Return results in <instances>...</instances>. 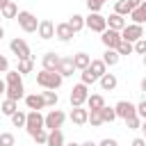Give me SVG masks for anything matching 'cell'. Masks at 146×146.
<instances>
[{
  "label": "cell",
  "instance_id": "1",
  "mask_svg": "<svg viewBox=\"0 0 146 146\" xmlns=\"http://www.w3.org/2000/svg\"><path fill=\"white\" fill-rule=\"evenodd\" d=\"M62 82H64V78L57 73V71H39L36 73V84L41 87V89H50V91H55V89H59L62 87Z\"/></svg>",
  "mask_w": 146,
  "mask_h": 146
},
{
  "label": "cell",
  "instance_id": "21",
  "mask_svg": "<svg viewBox=\"0 0 146 146\" xmlns=\"http://www.w3.org/2000/svg\"><path fill=\"white\" fill-rule=\"evenodd\" d=\"M98 82H100V89H103V91H114V89H116V84H119V80H116V75H114V73H105Z\"/></svg>",
  "mask_w": 146,
  "mask_h": 146
},
{
  "label": "cell",
  "instance_id": "17",
  "mask_svg": "<svg viewBox=\"0 0 146 146\" xmlns=\"http://www.w3.org/2000/svg\"><path fill=\"white\" fill-rule=\"evenodd\" d=\"M73 34H75V32L68 27V23H59V25H55V36H57L59 41H71Z\"/></svg>",
  "mask_w": 146,
  "mask_h": 146
},
{
  "label": "cell",
  "instance_id": "41",
  "mask_svg": "<svg viewBox=\"0 0 146 146\" xmlns=\"http://www.w3.org/2000/svg\"><path fill=\"white\" fill-rule=\"evenodd\" d=\"M94 82H98V80L89 73V68H84V71H82V84H87V87H89V84H94Z\"/></svg>",
  "mask_w": 146,
  "mask_h": 146
},
{
  "label": "cell",
  "instance_id": "53",
  "mask_svg": "<svg viewBox=\"0 0 146 146\" xmlns=\"http://www.w3.org/2000/svg\"><path fill=\"white\" fill-rule=\"evenodd\" d=\"M141 64H144V68H146V55H141Z\"/></svg>",
  "mask_w": 146,
  "mask_h": 146
},
{
  "label": "cell",
  "instance_id": "36",
  "mask_svg": "<svg viewBox=\"0 0 146 146\" xmlns=\"http://www.w3.org/2000/svg\"><path fill=\"white\" fill-rule=\"evenodd\" d=\"M0 146H16V137L11 132H0Z\"/></svg>",
  "mask_w": 146,
  "mask_h": 146
},
{
  "label": "cell",
  "instance_id": "15",
  "mask_svg": "<svg viewBox=\"0 0 146 146\" xmlns=\"http://www.w3.org/2000/svg\"><path fill=\"white\" fill-rule=\"evenodd\" d=\"M105 107V98L100 96V94H89V98H87V110L89 112H100Z\"/></svg>",
  "mask_w": 146,
  "mask_h": 146
},
{
  "label": "cell",
  "instance_id": "34",
  "mask_svg": "<svg viewBox=\"0 0 146 146\" xmlns=\"http://www.w3.org/2000/svg\"><path fill=\"white\" fill-rule=\"evenodd\" d=\"M100 119H103V123H112V121H116V112H114V107H103L100 110Z\"/></svg>",
  "mask_w": 146,
  "mask_h": 146
},
{
  "label": "cell",
  "instance_id": "39",
  "mask_svg": "<svg viewBox=\"0 0 146 146\" xmlns=\"http://www.w3.org/2000/svg\"><path fill=\"white\" fill-rule=\"evenodd\" d=\"M32 139H34L36 144H46V139H48V130H46V128H41V130H36V132L32 135Z\"/></svg>",
  "mask_w": 146,
  "mask_h": 146
},
{
  "label": "cell",
  "instance_id": "48",
  "mask_svg": "<svg viewBox=\"0 0 146 146\" xmlns=\"http://www.w3.org/2000/svg\"><path fill=\"white\" fill-rule=\"evenodd\" d=\"M5 89H7V84H5V80H0V96L5 94Z\"/></svg>",
  "mask_w": 146,
  "mask_h": 146
},
{
  "label": "cell",
  "instance_id": "52",
  "mask_svg": "<svg viewBox=\"0 0 146 146\" xmlns=\"http://www.w3.org/2000/svg\"><path fill=\"white\" fill-rule=\"evenodd\" d=\"M64 146H80L78 141H68V144H64Z\"/></svg>",
  "mask_w": 146,
  "mask_h": 146
},
{
  "label": "cell",
  "instance_id": "2",
  "mask_svg": "<svg viewBox=\"0 0 146 146\" xmlns=\"http://www.w3.org/2000/svg\"><path fill=\"white\" fill-rule=\"evenodd\" d=\"M66 121V114L62 110H50L46 116H43V128L46 130H59Z\"/></svg>",
  "mask_w": 146,
  "mask_h": 146
},
{
  "label": "cell",
  "instance_id": "40",
  "mask_svg": "<svg viewBox=\"0 0 146 146\" xmlns=\"http://www.w3.org/2000/svg\"><path fill=\"white\" fill-rule=\"evenodd\" d=\"M132 50H135L137 55H146V39L135 41V43H132Z\"/></svg>",
  "mask_w": 146,
  "mask_h": 146
},
{
  "label": "cell",
  "instance_id": "30",
  "mask_svg": "<svg viewBox=\"0 0 146 146\" xmlns=\"http://www.w3.org/2000/svg\"><path fill=\"white\" fill-rule=\"evenodd\" d=\"M16 110H18V103H16V100H9V98H5L2 105H0V112H2L5 116H11Z\"/></svg>",
  "mask_w": 146,
  "mask_h": 146
},
{
  "label": "cell",
  "instance_id": "3",
  "mask_svg": "<svg viewBox=\"0 0 146 146\" xmlns=\"http://www.w3.org/2000/svg\"><path fill=\"white\" fill-rule=\"evenodd\" d=\"M16 21H18V25H21V30L27 32V34L36 32V27H39V21H36V16H34L32 11H18Z\"/></svg>",
  "mask_w": 146,
  "mask_h": 146
},
{
  "label": "cell",
  "instance_id": "47",
  "mask_svg": "<svg viewBox=\"0 0 146 146\" xmlns=\"http://www.w3.org/2000/svg\"><path fill=\"white\" fill-rule=\"evenodd\" d=\"M80 146H98V144H96V141H91V139H87V141H82Z\"/></svg>",
  "mask_w": 146,
  "mask_h": 146
},
{
  "label": "cell",
  "instance_id": "49",
  "mask_svg": "<svg viewBox=\"0 0 146 146\" xmlns=\"http://www.w3.org/2000/svg\"><path fill=\"white\" fill-rule=\"evenodd\" d=\"M139 130H144V139H146V121H141V128Z\"/></svg>",
  "mask_w": 146,
  "mask_h": 146
},
{
  "label": "cell",
  "instance_id": "56",
  "mask_svg": "<svg viewBox=\"0 0 146 146\" xmlns=\"http://www.w3.org/2000/svg\"><path fill=\"white\" fill-rule=\"evenodd\" d=\"M0 132H2V130H0Z\"/></svg>",
  "mask_w": 146,
  "mask_h": 146
},
{
  "label": "cell",
  "instance_id": "6",
  "mask_svg": "<svg viewBox=\"0 0 146 146\" xmlns=\"http://www.w3.org/2000/svg\"><path fill=\"white\" fill-rule=\"evenodd\" d=\"M43 128V114L41 112H36V110H30L27 112V119H25V130H27V135L32 137L36 130H41Z\"/></svg>",
  "mask_w": 146,
  "mask_h": 146
},
{
  "label": "cell",
  "instance_id": "16",
  "mask_svg": "<svg viewBox=\"0 0 146 146\" xmlns=\"http://www.w3.org/2000/svg\"><path fill=\"white\" fill-rule=\"evenodd\" d=\"M105 21H107V27H110V30H116V32H121V30L128 25L125 18L119 16V14H110V16H105Z\"/></svg>",
  "mask_w": 146,
  "mask_h": 146
},
{
  "label": "cell",
  "instance_id": "43",
  "mask_svg": "<svg viewBox=\"0 0 146 146\" xmlns=\"http://www.w3.org/2000/svg\"><path fill=\"white\" fill-rule=\"evenodd\" d=\"M98 146H119V141H116V139H112V137H105V139H100V141H98Z\"/></svg>",
  "mask_w": 146,
  "mask_h": 146
},
{
  "label": "cell",
  "instance_id": "32",
  "mask_svg": "<svg viewBox=\"0 0 146 146\" xmlns=\"http://www.w3.org/2000/svg\"><path fill=\"white\" fill-rule=\"evenodd\" d=\"M130 11H132V7H130L125 0H119V2L114 5V14H119V16H123V18L130 16Z\"/></svg>",
  "mask_w": 146,
  "mask_h": 146
},
{
  "label": "cell",
  "instance_id": "23",
  "mask_svg": "<svg viewBox=\"0 0 146 146\" xmlns=\"http://www.w3.org/2000/svg\"><path fill=\"white\" fill-rule=\"evenodd\" d=\"M64 132L62 130H48V139H46V146H64Z\"/></svg>",
  "mask_w": 146,
  "mask_h": 146
},
{
  "label": "cell",
  "instance_id": "26",
  "mask_svg": "<svg viewBox=\"0 0 146 146\" xmlns=\"http://www.w3.org/2000/svg\"><path fill=\"white\" fill-rule=\"evenodd\" d=\"M5 84L7 87H14V84H23V75L14 68V71H7L5 73Z\"/></svg>",
  "mask_w": 146,
  "mask_h": 146
},
{
  "label": "cell",
  "instance_id": "31",
  "mask_svg": "<svg viewBox=\"0 0 146 146\" xmlns=\"http://www.w3.org/2000/svg\"><path fill=\"white\" fill-rule=\"evenodd\" d=\"M11 123H14V128H25V119H27V112H21V110H16L11 116Z\"/></svg>",
  "mask_w": 146,
  "mask_h": 146
},
{
  "label": "cell",
  "instance_id": "44",
  "mask_svg": "<svg viewBox=\"0 0 146 146\" xmlns=\"http://www.w3.org/2000/svg\"><path fill=\"white\" fill-rule=\"evenodd\" d=\"M9 71V59L5 55H0V73H7Z\"/></svg>",
  "mask_w": 146,
  "mask_h": 146
},
{
  "label": "cell",
  "instance_id": "33",
  "mask_svg": "<svg viewBox=\"0 0 146 146\" xmlns=\"http://www.w3.org/2000/svg\"><path fill=\"white\" fill-rule=\"evenodd\" d=\"M2 16H5V18H16V16H18V5H16L14 0H9V2L5 5V9H2Z\"/></svg>",
  "mask_w": 146,
  "mask_h": 146
},
{
  "label": "cell",
  "instance_id": "29",
  "mask_svg": "<svg viewBox=\"0 0 146 146\" xmlns=\"http://www.w3.org/2000/svg\"><path fill=\"white\" fill-rule=\"evenodd\" d=\"M41 96H43V103H46V107H55V105L59 103V96H57V91L43 89V91H41Z\"/></svg>",
  "mask_w": 146,
  "mask_h": 146
},
{
  "label": "cell",
  "instance_id": "28",
  "mask_svg": "<svg viewBox=\"0 0 146 146\" xmlns=\"http://www.w3.org/2000/svg\"><path fill=\"white\" fill-rule=\"evenodd\" d=\"M32 68H34V59H32V57L18 59V66H16V71H18L21 75H25V73H32Z\"/></svg>",
  "mask_w": 146,
  "mask_h": 146
},
{
  "label": "cell",
  "instance_id": "45",
  "mask_svg": "<svg viewBox=\"0 0 146 146\" xmlns=\"http://www.w3.org/2000/svg\"><path fill=\"white\" fill-rule=\"evenodd\" d=\"M130 146H146V139H144V137H135Z\"/></svg>",
  "mask_w": 146,
  "mask_h": 146
},
{
  "label": "cell",
  "instance_id": "54",
  "mask_svg": "<svg viewBox=\"0 0 146 146\" xmlns=\"http://www.w3.org/2000/svg\"><path fill=\"white\" fill-rule=\"evenodd\" d=\"M2 36H5V27H0V39H2Z\"/></svg>",
  "mask_w": 146,
  "mask_h": 146
},
{
  "label": "cell",
  "instance_id": "50",
  "mask_svg": "<svg viewBox=\"0 0 146 146\" xmlns=\"http://www.w3.org/2000/svg\"><path fill=\"white\" fill-rule=\"evenodd\" d=\"M7 2H9V0H0V11L5 9V5H7Z\"/></svg>",
  "mask_w": 146,
  "mask_h": 146
},
{
  "label": "cell",
  "instance_id": "18",
  "mask_svg": "<svg viewBox=\"0 0 146 146\" xmlns=\"http://www.w3.org/2000/svg\"><path fill=\"white\" fill-rule=\"evenodd\" d=\"M87 68H89V73H91L96 80H100V78L107 73V66L103 64V59H91V64H89Z\"/></svg>",
  "mask_w": 146,
  "mask_h": 146
},
{
  "label": "cell",
  "instance_id": "55",
  "mask_svg": "<svg viewBox=\"0 0 146 146\" xmlns=\"http://www.w3.org/2000/svg\"><path fill=\"white\" fill-rule=\"evenodd\" d=\"M96 2H100V5H105V0H96Z\"/></svg>",
  "mask_w": 146,
  "mask_h": 146
},
{
  "label": "cell",
  "instance_id": "11",
  "mask_svg": "<svg viewBox=\"0 0 146 146\" xmlns=\"http://www.w3.org/2000/svg\"><path fill=\"white\" fill-rule=\"evenodd\" d=\"M36 34H39V36H41L43 41H48V39H55V23H52V21H48V18L39 21Z\"/></svg>",
  "mask_w": 146,
  "mask_h": 146
},
{
  "label": "cell",
  "instance_id": "12",
  "mask_svg": "<svg viewBox=\"0 0 146 146\" xmlns=\"http://www.w3.org/2000/svg\"><path fill=\"white\" fill-rule=\"evenodd\" d=\"M73 71H75L73 57H62L59 64H57V73H59L62 78H68V75H73Z\"/></svg>",
  "mask_w": 146,
  "mask_h": 146
},
{
  "label": "cell",
  "instance_id": "20",
  "mask_svg": "<svg viewBox=\"0 0 146 146\" xmlns=\"http://www.w3.org/2000/svg\"><path fill=\"white\" fill-rule=\"evenodd\" d=\"M130 21H132L135 25H144V23H146V0H144L137 9L130 11Z\"/></svg>",
  "mask_w": 146,
  "mask_h": 146
},
{
  "label": "cell",
  "instance_id": "5",
  "mask_svg": "<svg viewBox=\"0 0 146 146\" xmlns=\"http://www.w3.org/2000/svg\"><path fill=\"white\" fill-rule=\"evenodd\" d=\"M87 98H89V89H87V84H75L73 89H71V96H68V100H71V107H82L84 103H87Z\"/></svg>",
  "mask_w": 146,
  "mask_h": 146
},
{
  "label": "cell",
  "instance_id": "42",
  "mask_svg": "<svg viewBox=\"0 0 146 146\" xmlns=\"http://www.w3.org/2000/svg\"><path fill=\"white\" fill-rule=\"evenodd\" d=\"M137 116H139L141 121H146V98H144V100L137 105Z\"/></svg>",
  "mask_w": 146,
  "mask_h": 146
},
{
  "label": "cell",
  "instance_id": "13",
  "mask_svg": "<svg viewBox=\"0 0 146 146\" xmlns=\"http://www.w3.org/2000/svg\"><path fill=\"white\" fill-rule=\"evenodd\" d=\"M23 100H25L27 110H36V112H41V110L46 107V103H43V96H41V94H27Z\"/></svg>",
  "mask_w": 146,
  "mask_h": 146
},
{
  "label": "cell",
  "instance_id": "22",
  "mask_svg": "<svg viewBox=\"0 0 146 146\" xmlns=\"http://www.w3.org/2000/svg\"><path fill=\"white\" fill-rule=\"evenodd\" d=\"M5 96L9 98V100H21V98H25V87L23 84H14V87H7L5 89Z\"/></svg>",
  "mask_w": 146,
  "mask_h": 146
},
{
  "label": "cell",
  "instance_id": "8",
  "mask_svg": "<svg viewBox=\"0 0 146 146\" xmlns=\"http://www.w3.org/2000/svg\"><path fill=\"white\" fill-rule=\"evenodd\" d=\"M114 112H116V119H130V116H137V105L130 103V100H119L114 105Z\"/></svg>",
  "mask_w": 146,
  "mask_h": 146
},
{
  "label": "cell",
  "instance_id": "19",
  "mask_svg": "<svg viewBox=\"0 0 146 146\" xmlns=\"http://www.w3.org/2000/svg\"><path fill=\"white\" fill-rule=\"evenodd\" d=\"M87 119H89V110H84V107H73L71 110V121L75 125H84Z\"/></svg>",
  "mask_w": 146,
  "mask_h": 146
},
{
  "label": "cell",
  "instance_id": "4",
  "mask_svg": "<svg viewBox=\"0 0 146 146\" xmlns=\"http://www.w3.org/2000/svg\"><path fill=\"white\" fill-rule=\"evenodd\" d=\"M84 27H89L91 32H98V34H103L105 30H107V21H105V16L98 11V14H91L89 11V16H84Z\"/></svg>",
  "mask_w": 146,
  "mask_h": 146
},
{
  "label": "cell",
  "instance_id": "24",
  "mask_svg": "<svg viewBox=\"0 0 146 146\" xmlns=\"http://www.w3.org/2000/svg\"><path fill=\"white\" fill-rule=\"evenodd\" d=\"M73 64H75V71H84L89 64H91V57L87 52H75L73 55Z\"/></svg>",
  "mask_w": 146,
  "mask_h": 146
},
{
  "label": "cell",
  "instance_id": "37",
  "mask_svg": "<svg viewBox=\"0 0 146 146\" xmlns=\"http://www.w3.org/2000/svg\"><path fill=\"white\" fill-rule=\"evenodd\" d=\"M125 128H128V130H139V128H141V119H139V116L125 119Z\"/></svg>",
  "mask_w": 146,
  "mask_h": 146
},
{
  "label": "cell",
  "instance_id": "27",
  "mask_svg": "<svg viewBox=\"0 0 146 146\" xmlns=\"http://www.w3.org/2000/svg\"><path fill=\"white\" fill-rule=\"evenodd\" d=\"M66 23H68V27H71V30H73V32L78 34V32H80V30L84 27V16H80V14H73V16H71V18L66 21Z\"/></svg>",
  "mask_w": 146,
  "mask_h": 146
},
{
  "label": "cell",
  "instance_id": "7",
  "mask_svg": "<svg viewBox=\"0 0 146 146\" xmlns=\"http://www.w3.org/2000/svg\"><path fill=\"white\" fill-rule=\"evenodd\" d=\"M121 39L128 41V43H135V41L144 39V25H135V23L125 25V27L121 30Z\"/></svg>",
  "mask_w": 146,
  "mask_h": 146
},
{
  "label": "cell",
  "instance_id": "35",
  "mask_svg": "<svg viewBox=\"0 0 146 146\" xmlns=\"http://www.w3.org/2000/svg\"><path fill=\"white\" fill-rule=\"evenodd\" d=\"M116 52H119V57H123V55H130V52H135V50H132V43H128V41L121 39V43L116 46Z\"/></svg>",
  "mask_w": 146,
  "mask_h": 146
},
{
  "label": "cell",
  "instance_id": "9",
  "mask_svg": "<svg viewBox=\"0 0 146 146\" xmlns=\"http://www.w3.org/2000/svg\"><path fill=\"white\" fill-rule=\"evenodd\" d=\"M9 48H11V52L16 55V59H25V57H32V52H30V46H27V41L25 39H11L9 41Z\"/></svg>",
  "mask_w": 146,
  "mask_h": 146
},
{
  "label": "cell",
  "instance_id": "38",
  "mask_svg": "<svg viewBox=\"0 0 146 146\" xmlns=\"http://www.w3.org/2000/svg\"><path fill=\"white\" fill-rule=\"evenodd\" d=\"M87 123H91L94 128H98V125H103V119H100V112H89V119H87Z\"/></svg>",
  "mask_w": 146,
  "mask_h": 146
},
{
  "label": "cell",
  "instance_id": "10",
  "mask_svg": "<svg viewBox=\"0 0 146 146\" xmlns=\"http://www.w3.org/2000/svg\"><path fill=\"white\" fill-rule=\"evenodd\" d=\"M100 41H103V46L105 48H110V50H116V46L121 43V32H116V30H105L103 34H100Z\"/></svg>",
  "mask_w": 146,
  "mask_h": 146
},
{
  "label": "cell",
  "instance_id": "51",
  "mask_svg": "<svg viewBox=\"0 0 146 146\" xmlns=\"http://www.w3.org/2000/svg\"><path fill=\"white\" fill-rule=\"evenodd\" d=\"M141 91H146V78L141 80Z\"/></svg>",
  "mask_w": 146,
  "mask_h": 146
},
{
  "label": "cell",
  "instance_id": "46",
  "mask_svg": "<svg viewBox=\"0 0 146 146\" xmlns=\"http://www.w3.org/2000/svg\"><path fill=\"white\" fill-rule=\"evenodd\" d=\"M125 2H128V5L132 7V9H137V7H139V5L144 2V0H125Z\"/></svg>",
  "mask_w": 146,
  "mask_h": 146
},
{
  "label": "cell",
  "instance_id": "25",
  "mask_svg": "<svg viewBox=\"0 0 146 146\" xmlns=\"http://www.w3.org/2000/svg\"><path fill=\"white\" fill-rule=\"evenodd\" d=\"M119 52L116 50H110V48H105V52H103V64L105 66H116L119 64Z\"/></svg>",
  "mask_w": 146,
  "mask_h": 146
},
{
  "label": "cell",
  "instance_id": "14",
  "mask_svg": "<svg viewBox=\"0 0 146 146\" xmlns=\"http://www.w3.org/2000/svg\"><path fill=\"white\" fill-rule=\"evenodd\" d=\"M59 55L57 52H46L43 57H41V66H43V71H57V64H59Z\"/></svg>",
  "mask_w": 146,
  "mask_h": 146
}]
</instances>
